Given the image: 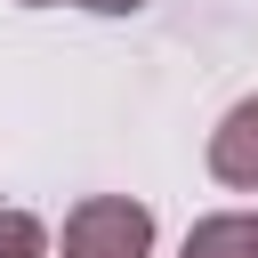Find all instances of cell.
<instances>
[{
  "label": "cell",
  "mask_w": 258,
  "mask_h": 258,
  "mask_svg": "<svg viewBox=\"0 0 258 258\" xmlns=\"http://www.w3.org/2000/svg\"><path fill=\"white\" fill-rule=\"evenodd\" d=\"M177 258H258V218L250 210H218V218H202L185 234Z\"/></svg>",
  "instance_id": "cell-3"
},
{
  "label": "cell",
  "mask_w": 258,
  "mask_h": 258,
  "mask_svg": "<svg viewBox=\"0 0 258 258\" xmlns=\"http://www.w3.org/2000/svg\"><path fill=\"white\" fill-rule=\"evenodd\" d=\"M40 250H48L40 218L32 210H0V258H40Z\"/></svg>",
  "instance_id": "cell-4"
},
{
  "label": "cell",
  "mask_w": 258,
  "mask_h": 258,
  "mask_svg": "<svg viewBox=\"0 0 258 258\" xmlns=\"http://www.w3.org/2000/svg\"><path fill=\"white\" fill-rule=\"evenodd\" d=\"M210 177L258 194V97H242V105L210 129Z\"/></svg>",
  "instance_id": "cell-2"
},
{
  "label": "cell",
  "mask_w": 258,
  "mask_h": 258,
  "mask_svg": "<svg viewBox=\"0 0 258 258\" xmlns=\"http://www.w3.org/2000/svg\"><path fill=\"white\" fill-rule=\"evenodd\" d=\"M24 8H56V0H24ZM73 8H97V16H129V8H145V0H73Z\"/></svg>",
  "instance_id": "cell-5"
},
{
  "label": "cell",
  "mask_w": 258,
  "mask_h": 258,
  "mask_svg": "<svg viewBox=\"0 0 258 258\" xmlns=\"http://www.w3.org/2000/svg\"><path fill=\"white\" fill-rule=\"evenodd\" d=\"M153 250V210L129 194H89L64 218V258H145Z\"/></svg>",
  "instance_id": "cell-1"
}]
</instances>
